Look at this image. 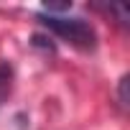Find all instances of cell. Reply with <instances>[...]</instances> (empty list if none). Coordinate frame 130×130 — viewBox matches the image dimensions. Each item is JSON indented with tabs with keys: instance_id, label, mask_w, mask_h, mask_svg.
I'll return each instance as SVG.
<instances>
[{
	"instance_id": "cell-1",
	"label": "cell",
	"mask_w": 130,
	"mask_h": 130,
	"mask_svg": "<svg viewBox=\"0 0 130 130\" xmlns=\"http://www.w3.org/2000/svg\"><path fill=\"white\" fill-rule=\"evenodd\" d=\"M38 23L56 33L61 41H67L82 51H94L97 48V31L82 21V18H64V15H38Z\"/></svg>"
},
{
	"instance_id": "cell-2",
	"label": "cell",
	"mask_w": 130,
	"mask_h": 130,
	"mask_svg": "<svg viewBox=\"0 0 130 130\" xmlns=\"http://www.w3.org/2000/svg\"><path fill=\"white\" fill-rule=\"evenodd\" d=\"M13 92V67L8 61H0V105Z\"/></svg>"
},
{
	"instance_id": "cell-3",
	"label": "cell",
	"mask_w": 130,
	"mask_h": 130,
	"mask_svg": "<svg viewBox=\"0 0 130 130\" xmlns=\"http://www.w3.org/2000/svg\"><path fill=\"white\" fill-rule=\"evenodd\" d=\"M43 8L48 10V15H54V13H61V10H69L72 3H46Z\"/></svg>"
},
{
	"instance_id": "cell-4",
	"label": "cell",
	"mask_w": 130,
	"mask_h": 130,
	"mask_svg": "<svg viewBox=\"0 0 130 130\" xmlns=\"http://www.w3.org/2000/svg\"><path fill=\"white\" fill-rule=\"evenodd\" d=\"M120 102H122V105H127V77H122V79H120Z\"/></svg>"
}]
</instances>
